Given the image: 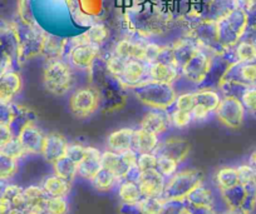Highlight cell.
<instances>
[{
	"label": "cell",
	"instance_id": "obj_1",
	"mask_svg": "<svg viewBox=\"0 0 256 214\" xmlns=\"http://www.w3.org/2000/svg\"><path fill=\"white\" fill-rule=\"evenodd\" d=\"M137 99L154 109H167L174 104L177 94L172 84L146 79L134 88Z\"/></svg>",
	"mask_w": 256,
	"mask_h": 214
},
{
	"label": "cell",
	"instance_id": "obj_2",
	"mask_svg": "<svg viewBox=\"0 0 256 214\" xmlns=\"http://www.w3.org/2000/svg\"><path fill=\"white\" fill-rule=\"evenodd\" d=\"M43 83L46 92L53 95H66L74 84L72 68L62 59H49L44 66Z\"/></svg>",
	"mask_w": 256,
	"mask_h": 214
},
{
	"label": "cell",
	"instance_id": "obj_3",
	"mask_svg": "<svg viewBox=\"0 0 256 214\" xmlns=\"http://www.w3.org/2000/svg\"><path fill=\"white\" fill-rule=\"evenodd\" d=\"M204 183V176L198 169H180L166 181L164 198L166 201H184L198 186Z\"/></svg>",
	"mask_w": 256,
	"mask_h": 214
},
{
	"label": "cell",
	"instance_id": "obj_4",
	"mask_svg": "<svg viewBox=\"0 0 256 214\" xmlns=\"http://www.w3.org/2000/svg\"><path fill=\"white\" fill-rule=\"evenodd\" d=\"M215 114L224 125L231 129H238L244 124L246 110L238 98L225 95L216 108Z\"/></svg>",
	"mask_w": 256,
	"mask_h": 214
},
{
	"label": "cell",
	"instance_id": "obj_5",
	"mask_svg": "<svg viewBox=\"0 0 256 214\" xmlns=\"http://www.w3.org/2000/svg\"><path fill=\"white\" fill-rule=\"evenodd\" d=\"M100 107L98 93L90 88H78L70 98V109L77 118H88Z\"/></svg>",
	"mask_w": 256,
	"mask_h": 214
},
{
	"label": "cell",
	"instance_id": "obj_6",
	"mask_svg": "<svg viewBox=\"0 0 256 214\" xmlns=\"http://www.w3.org/2000/svg\"><path fill=\"white\" fill-rule=\"evenodd\" d=\"M235 83L241 87L256 85V59L251 61H235L228 66L221 83Z\"/></svg>",
	"mask_w": 256,
	"mask_h": 214
},
{
	"label": "cell",
	"instance_id": "obj_7",
	"mask_svg": "<svg viewBox=\"0 0 256 214\" xmlns=\"http://www.w3.org/2000/svg\"><path fill=\"white\" fill-rule=\"evenodd\" d=\"M211 64H212L211 59L205 53L198 50L188 61L181 66L182 74L192 84H201L208 78Z\"/></svg>",
	"mask_w": 256,
	"mask_h": 214
},
{
	"label": "cell",
	"instance_id": "obj_8",
	"mask_svg": "<svg viewBox=\"0 0 256 214\" xmlns=\"http://www.w3.org/2000/svg\"><path fill=\"white\" fill-rule=\"evenodd\" d=\"M46 137V133L30 122L26 123L16 135L26 154H42Z\"/></svg>",
	"mask_w": 256,
	"mask_h": 214
},
{
	"label": "cell",
	"instance_id": "obj_9",
	"mask_svg": "<svg viewBox=\"0 0 256 214\" xmlns=\"http://www.w3.org/2000/svg\"><path fill=\"white\" fill-rule=\"evenodd\" d=\"M167 179L157 169L141 172L137 181L144 197H162Z\"/></svg>",
	"mask_w": 256,
	"mask_h": 214
},
{
	"label": "cell",
	"instance_id": "obj_10",
	"mask_svg": "<svg viewBox=\"0 0 256 214\" xmlns=\"http://www.w3.org/2000/svg\"><path fill=\"white\" fill-rule=\"evenodd\" d=\"M154 153L157 156L162 154V156H167L170 158L176 159L178 163L186 161L190 153V144L187 140L180 137H168L166 139L161 140L157 147Z\"/></svg>",
	"mask_w": 256,
	"mask_h": 214
},
{
	"label": "cell",
	"instance_id": "obj_11",
	"mask_svg": "<svg viewBox=\"0 0 256 214\" xmlns=\"http://www.w3.org/2000/svg\"><path fill=\"white\" fill-rule=\"evenodd\" d=\"M147 74H148V64L146 61L128 59L122 77L118 80L127 87L134 88L147 79Z\"/></svg>",
	"mask_w": 256,
	"mask_h": 214
},
{
	"label": "cell",
	"instance_id": "obj_12",
	"mask_svg": "<svg viewBox=\"0 0 256 214\" xmlns=\"http://www.w3.org/2000/svg\"><path fill=\"white\" fill-rule=\"evenodd\" d=\"M100 53V46L96 44H82L74 45L70 53V60L72 65L78 69H90L94 63L96 58Z\"/></svg>",
	"mask_w": 256,
	"mask_h": 214
},
{
	"label": "cell",
	"instance_id": "obj_13",
	"mask_svg": "<svg viewBox=\"0 0 256 214\" xmlns=\"http://www.w3.org/2000/svg\"><path fill=\"white\" fill-rule=\"evenodd\" d=\"M170 125H171V118H170L168 113L164 112V109L150 110L140 122V127L150 130L160 137L168 130Z\"/></svg>",
	"mask_w": 256,
	"mask_h": 214
},
{
	"label": "cell",
	"instance_id": "obj_14",
	"mask_svg": "<svg viewBox=\"0 0 256 214\" xmlns=\"http://www.w3.org/2000/svg\"><path fill=\"white\" fill-rule=\"evenodd\" d=\"M160 142H161L160 135L140 127L134 129L131 149H134L137 154L154 153Z\"/></svg>",
	"mask_w": 256,
	"mask_h": 214
},
{
	"label": "cell",
	"instance_id": "obj_15",
	"mask_svg": "<svg viewBox=\"0 0 256 214\" xmlns=\"http://www.w3.org/2000/svg\"><path fill=\"white\" fill-rule=\"evenodd\" d=\"M67 146L68 142L63 135L58 134V133H49V134H46L43 152H42L44 161L53 164L54 162L66 156Z\"/></svg>",
	"mask_w": 256,
	"mask_h": 214
},
{
	"label": "cell",
	"instance_id": "obj_16",
	"mask_svg": "<svg viewBox=\"0 0 256 214\" xmlns=\"http://www.w3.org/2000/svg\"><path fill=\"white\" fill-rule=\"evenodd\" d=\"M102 168V152L94 147H87L86 157L78 163V177L90 181Z\"/></svg>",
	"mask_w": 256,
	"mask_h": 214
},
{
	"label": "cell",
	"instance_id": "obj_17",
	"mask_svg": "<svg viewBox=\"0 0 256 214\" xmlns=\"http://www.w3.org/2000/svg\"><path fill=\"white\" fill-rule=\"evenodd\" d=\"M177 78H178V68H176V66L161 63V61H154V63L148 64L147 79L152 80V82L172 84Z\"/></svg>",
	"mask_w": 256,
	"mask_h": 214
},
{
	"label": "cell",
	"instance_id": "obj_18",
	"mask_svg": "<svg viewBox=\"0 0 256 214\" xmlns=\"http://www.w3.org/2000/svg\"><path fill=\"white\" fill-rule=\"evenodd\" d=\"M132 128H120L114 130L107 137V149L116 152V153H123V152L131 149Z\"/></svg>",
	"mask_w": 256,
	"mask_h": 214
},
{
	"label": "cell",
	"instance_id": "obj_19",
	"mask_svg": "<svg viewBox=\"0 0 256 214\" xmlns=\"http://www.w3.org/2000/svg\"><path fill=\"white\" fill-rule=\"evenodd\" d=\"M22 79L14 71H6L0 75V102L9 103L14 94L20 90Z\"/></svg>",
	"mask_w": 256,
	"mask_h": 214
},
{
	"label": "cell",
	"instance_id": "obj_20",
	"mask_svg": "<svg viewBox=\"0 0 256 214\" xmlns=\"http://www.w3.org/2000/svg\"><path fill=\"white\" fill-rule=\"evenodd\" d=\"M102 168L107 169L110 173L114 174L120 181L124 179L128 171H130V167L123 162L120 154L108 151V149L102 152Z\"/></svg>",
	"mask_w": 256,
	"mask_h": 214
},
{
	"label": "cell",
	"instance_id": "obj_21",
	"mask_svg": "<svg viewBox=\"0 0 256 214\" xmlns=\"http://www.w3.org/2000/svg\"><path fill=\"white\" fill-rule=\"evenodd\" d=\"M184 204L190 207H215V196L208 186L201 183L184 198Z\"/></svg>",
	"mask_w": 256,
	"mask_h": 214
},
{
	"label": "cell",
	"instance_id": "obj_22",
	"mask_svg": "<svg viewBox=\"0 0 256 214\" xmlns=\"http://www.w3.org/2000/svg\"><path fill=\"white\" fill-rule=\"evenodd\" d=\"M117 194L120 201L122 204H137L144 196H142L141 191L137 182L127 181V179H122L117 186Z\"/></svg>",
	"mask_w": 256,
	"mask_h": 214
},
{
	"label": "cell",
	"instance_id": "obj_23",
	"mask_svg": "<svg viewBox=\"0 0 256 214\" xmlns=\"http://www.w3.org/2000/svg\"><path fill=\"white\" fill-rule=\"evenodd\" d=\"M42 187L48 197H66L67 198L72 188V183L53 174L44 178V181L42 182Z\"/></svg>",
	"mask_w": 256,
	"mask_h": 214
},
{
	"label": "cell",
	"instance_id": "obj_24",
	"mask_svg": "<svg viewBox=\"0 0 256 214\" xmlns=\"http://www.w3.org/2000/svg\"><path fill=\"white\" fill-rule=\"evenodd\" d=\"M116 55L124 59H136V60H144L146 55V44L134 43L130 40H122L116 45Z\"/></svg>",
	"mask_w": 256,
	"mask_h": 214
},
{
	"label": "cell",
	"instance_id": "obj_25",
	"mask_svg": "<svg viewBox=\"0 0 256 214\" xmlns=\"http://www.w3.org/2000/svg\"><path fill=\"white\" fill-rule=\"evenodd\" d=\"M214 182H215L216 188L220 192L226 191V189L236 186V184H238V169H236V167H224V168H220L215 173Z\"/></svg>",
	"mask_w": 256,
	"mask_h": 214
},
{
	"label": "cell",
	"instance_id": "obj_26",
	"mask_svg": "<svg viewBox=\"0 0 256 214\" xmlns=\"http://www.w3.org/2000/svg\"><path fill=\"white\" fill-rule=\"evenodd\" d=\"M53 172L56 176L60 177V178L66 179V181L70 182L72 183L78 176V164L74 163L72 159H70L68 157H62L60 159L54 162L53 164Z\"/></svg>",
	"mask_w": 256,
	"mask_h": 214
},
{
	"label": "cell",
	"instance_id": "obj_27",
	"mask_svg": "<svg viewBox=\"0 0 256 214\" xmlns=\"http://www.w3.org/2000/svg\"><path fill=\"white\" fill-rule=\"evenodd\" d=\"M90 184L93 186V188L97 189L100 192H110L113 188L118 186L120 183V179L114 176L113 173H110V171L104 168H100L98 171V173L90 179Z\"/></svg>",
	"mask_w": 256,
	"mask_h": 214
},
{
	"label": "cell",
	"instance_id": "obj_28",
	"mask_svg": "<svg viewBox=\"0 0 256 214\" xmlns=\"http://www.w3.org/2000/svg\"><path fill=\"white\" fill-rule=\"evenodd\" d=\"M256 59V44L248 39H242L234 46V63L251 61Z\"/></svg>",
	"mask_w": 256,
	"mask_h": 214
},
{
	"label": "cell",
	"instance_id": "obj_29",
	"mask_svg": "<svg viewBox=\"0 0 256 214\" xmlns=\"http://www.w3.org/2000/svg\"><path fill=\"white\" fill-rule=\"evenodd\" d=\"M195 100L196 104L204 105L211 113H215L216 108L218 107L221 102V97L215 90H198V92H195Z\"/></svg>",
	"mask_w": 256,
	"mask_h": 214
},
{
	"label": "cell",
	"instance_id": "obj_30",
	"mask_svg": "<svg viewBox=\"0 0 256 214\" xmlns=\"http://www.w3.org/2000/svg\"><path fill=\"white\" fill-rule=\"evenodd\" d=\"M166 204L164 197H144L137 203L140 211L144 214H160Z\"/></svg>",
	"mask_w": 256,
	"mask_h": 214
},
{
	"label": "cell",
	"instance_id": "obj_31",
	"mask_svg": "<svg viewBox=\"0 0 256 214\" xmlns=\"http://www.w3.org/2000/svg\"><path fill=\"white\" fill-rule=\"evenodd\" d=\"M24 198L26 201V206L29 207H36V206H44L46 198V193L44 192L42 186H29L23 189Z\"/></svg>",
	"mask_w": 256,
	"mask_h": 214
},
{
	"label": "cell",
	"instance_id": "obj_32",
	"mask_svg": "<svg viewBox=\"0 0 256 214\" xmlns=\"http://www.w3.org/2000/svg\"><path fill=\"white\" fill-rule=\"evenodd\" d=\"M180 164L176 159L170 158L167 156H157V167L156 169L166 179L171 178L174 174H176L180 171Z\"/></svg>",
	"mask_w": 256,
	"mask_h": 214
},
{
	"label": "cell",
	"instance_id": "obj_33",
	"mask_svg": "<svg viewBox=\"0 0 256 214\" xmlns=\"http://www.w3.org/2000/svg\"><path fill=\"white\" fill-rule=\"evenodd\" d=\"M0 154L9 157V158L12 159H16V161L18 162L20 161L24 156H26L23 146H22L20 142H19L16 137H14L13 139L9 140L8 143H6L3 146H0Z\"/></svg>",
	"mask_w": 256,
	"mask_h": 214
},
{
	"label": "cell",
	"instance_id": "obj_34",
	"mask_svg": "<svg viewBox=\"0 0 256 214\" xmlns=\"http://www.w3.org/2000/svg\"><path fill=\"white\" fill-rule=\"evenodd\" d=\"M44 209L48 214H67L70 204L66 197H48L44 203Z\"/></svg>",
	"mask_w": 256,
	"mask_h": 214
},
{
	"label": "cell",
	"instance_id": "obj_35",
	"mask_svg": "<svg viewBox=\"0 0 256 214\" xmlns=\"http://www.w3.org/2000/svg\"><path fill=\"white\" fill-rule=\"evenodd\" d=\"M18 161L0 154V181H9L18 172Z\"/></svg>",
	"mask_w": 256,
	"mask_h": 214
},
{
	"label": "cell",
	"instance_id": "obj_36",
	"mask_svg": "<svg viewBox=\"0 0 256 214\" xmlns=\"http://www.w3.org/2000/svg\"><path fill=\"white\" fill-rule=\"evenodd\" d=\"M238 99L242 103L246 113H250L251 115L256 117V85L244 88Z\"/></svg>",
	"mask_w": 256,
	"mask_h": 214
},
{
	"label": "cell",
	"instance_id": "obj_37",
	"mask_svg": "<svg viewBox=\"0 0 256 214\" xmlns=\"http://www.w3.org/2000/svg\"><path fill=\"white\" fill-rule=\"evenodd\" d=\"M238 176V183L244 187H256V171L248 163L236 167Z\"/></svg>",
	"mask_w": 256,
	"mask_h": 214
},
{
	"label": "cell",
	"instance_id": "obj_38",
	"mask_svg": "<svg viewBox=\"0 0 256 214\" xmlns=\"http://www.w3.org/2000/svg\"><path fill=\"white\" fill-rule=\"evenodd\" d=\"M170 118H171V124L176 128H186L191 124L192 114L191 112H187V110H181L174 108V112L170 113Z\"/></svg>",
	"mask_w": 256,
	"mask_h": 214
},
{
	"label": "cell",
	"instance_id": "obj_39",
	"mask_svg": "<svg viewBox=\"0 0 256 214\" xmlns=\"http://www.w3.org/2000/svg\"><path fill=\"white\" fill-rule=\"evenodd\" d=\"M86 35H87L88 41H90V44L100 45V44H102L103 41L107 39L108 30L106 29L104 25H102V24H96V25L90 26V30L86 33Z\"/></svg>",
	"mask_w": 256,
	"mask_h": 214
},
{
	"label": "cell",
	"instance_id": "obj_40",
	"mask_svg": "<svg viewBox=\"0 0 256 214\" xmlns=\"http://www.w3.org/2000/svg\"><path fill=\"white\" fill-rule=\"evenodd\" d=\"M127 61H128V59L120 58V56L116 55L114 54V55L110 56V58L107 60L108 71H110L113 77H116L117 79H120V78L122 77L123 71H124Z\"/></svg>",
	"mask_w": 256,
	"mask_h": 214
},
{
	"label": "cell",
	"instance_id": "obj_41",
	"mask_svg": "<svg viewBox=\"0 0 256 214\" xmlns=\"http://www.w3.org/2000/svg\"><path fill=\"white\" fill-rule=\"evenodd\" d=\"M174 105V108H177V109L191 112L192 108L196 105L195 92H187V93H182V94L177 95Z\"/></svg>",
	"mask_w": 256,
	"mask_h": 214
},
{
	"label": "cell",
	"instance_id": "obj_42",
	"mask_svg": "<svg viewBox=\"0 0 256 214\" xmlns=\"http://www.w3.org/2000/svg\"><path fill=\"white\" fill-rule=\"evenodd\" d=\"M86 152H87V147L82 146L80 143H68L66 157L78 164L86 157Z\"/></svg>",
	"mask_w": 256,
	"mask_h": 214
},
{
	"label": "cell",
	"instance_id": "obj_43",
	"mask_svg": "<svg viewBox=\"0 0 256 214\" xmlns=\"http://www.w3.org/2000/svg\"><path fill=\"white\" fill-rule=\"evenodd\" d=\"M137 167L141 172L152 171L157 167V154L156 153H142L138 154L137 158Z\"/></svg>",
	"mask_w": 256,
	"mask_h": 214
},
{
	"label": "cell",
	"instance_id": "obj_44",
	"mask_svg": "<svg viewBox=\"0 0 256 214\" xmlns=\"http://www.w3.org/2000/svg\"><path fill=\"white\" fill-rule=\"evenodd\" d=\"M186 204L184 201H166L160 214H186Z\"/></svg>",
	"mask_w": 256,
	"mask_h": 214
},
{
	"label": "cell",
	"instance_id": "obj_45",
	"mask_svg": "<svg viewBox=\"0 0 256 214\" xmlns=\"http://www.w3.org/2000/svg\"><path fill=\"white\" fill-rule=\"evenodd\" d=\"M210 113L211 112L208 108H205L204 105L200 104H196L191 110L192 119L196 120V122H204V120H206L208 118V115H210Z\"/></svg>",
	"mask_w": 256,
	"mask_h": 214
},
{
	"label": "cell",
	"instance_id": "obj_46",
	"mask_svg": "<svg viewBox=\"0 0 256 214\" xmlns=\"http://www.w3.org/2000/svg\"><path fill=\"white\" fill-rule=\"evenodd\" d=\"M188 214H218L220 212L216 211V207H190L186 206Z\"/></svg>",
	"mask_w": 256,
	"mask_h": 214
},
{
	"label": "cell",
	"instance_id": "obj_47",
	"mask_svg": "<svg viewBox=\"0 0 256 214\" xmlns=\"http://www.w3.org/2000/svg\"><path fill=\"white\" fill-rule=\"evenodd\" d=\"M120 157H122L123 162L127 164L130 168L137 166V158H138V154L134 151V149H128V151L123 152V153H120Z\"/></svg>",
	"mask_w": 256,
	"mask_h": 214
},
{
	"label": "cell",
	"instance_id": "obj_48",
	"mask_svg": "<svg viewBox=\"0 0 256 214\" xmlns=\"http://www.w3.org/2000/svg\"><path fill=\"white\" fill-rule=\"evenodd\" d=\"M14 138L13 132H12L9 124H3L0 123V146H3L6 143H8L9 140H12Z\"/></svg>",
	"mask_w": 256,
	"mask_h": 214
},
{
	"label": "cell",
	"instance_id": "obj_49",
	"mask_svg": "<svg viewBox=\"0 0 256 214\" xmlns=\"http://www.w3.org/2000/svg\"><path fill=\"white\" fill-rule=\"evenodd\" d=\"M120 212V214H144L138 209L137 204H134V206H131V204H122Z\"/></svg>",
	"mask_w": 256,
	"mask_h": 214
},
{
	"label": "cell",
	"instance_id": "obj_50",
	"mask_svg": "<svg viewBox=\"0 0 256 214\" xmlns=\"http://www.w3.org/2000/svg\"><path fill=\"white\" fill-rule=\"evenodd\" d=\"M12 208H13V206H12L10 201L6 199V197L0 196V214H9Z\"/></svg>",
	"mask_w": 256,
	"mask_h": 214
},
{
	"label": "cell",
	"instance_id": "obj_51",
	"mask_svg": "<svg viewBox=\"0 0 256 214\" xmlns=\"http://www.w3.org/2000/svg\"><path fill=\"white\" fill-rule=\"evenodd\" d=\"M218 214H250V212L242 211V209H230V208H228L226 211L221 212V213H218Z\"/></svg>",
	"mask_w": 256,
	"mask_h": 214
},
{
	"label": "cell",
	"instance_id": "obj_52",
	"mask_svg": "<svg viewBox=\"0 0 256 214\" xmlns=\"http://www.w3.org/2000/svg\"><path fill=\"white\" fill-rule=\"evenodd\" d=\"M248 163L250 164V166L252 167V168L256 171V149L252 152V153L250 154V157H248Z\"/></svg>",
	"mask_w": 256,
	"mask_h": 214
},
{
	"label": "cell",
	"instance_id": "obj_53",
	"mask_svg": "<svg viewBox=\"0 0 256 214\" xmlns=\"http://www.w3.org/2000/svg\"><path fill=\"white\" fill-rule=\"evenodd\" d=\"M248 1H251V0H245V3H248Z\"/></svg>",
	"mask_w": 256,
	"mask_h": 214
},
{
	"label": "cell",
	"instance_id": "obj_54",
	"mask_svg": "<svg viewBox=\"0 0 256 214\" xmlns=\"http://www.w3.org/2000/svg\"><path fill=\"white\" fill-rule=\"evenodd\" d=\"M255 1H256V0H255Z\"/></svg>",
	"mask_w": 256,
	"mask_h": 214
}]
</instances>
